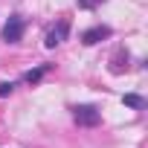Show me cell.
<instances>
[{"mask_svg": "<svg viewBox=\"0 0 148 148\" xmlns=\"http://www.w3.org/2000/svg\"><path fill=\"white\" fill-rule=\"evenodd\" d=\"M52 70V64H41V67H35V70H29V73H23V82H29V84H38L47 73Z\"/></svg>", "mask_w": 148, "mask_h": 148, "instance_id": "cell-6", "label": "cell"}, {"mask_svg": "<svg viewBox=\"0 0 148 148\" xmlns=\"http://www.w3.org/2000/svg\"><path fill=\"white\" fill-rule=\"evenodd\" d=\"M23 29H26V23H23V18L21 15H9V21L3 23V41L6 44H18L21 38H23Z\"/></svg>", "mask_w": 148, "mask_h": 148, "instance_id": "cell-2", "label": "cell"}, {"mask_svg": "<svg viewBox=\"0 0 148 148\" xmlns=\"http://www.w3.org/2000/svg\"><path fill=\"white\" fill-rule=\"evenodd\" d=\"M128 61H131L128 49H116V55L110 58V73H113V76H122V73L128 70Z\"/></svg>", "mask_w": 148, "mask_h": 148, "instance_id": "cell-5", "label": "cell"}, {"mask_svg": "<svg viewBox=\"0 0 148 148\" xmlns=\"http://www.w3.org/2000/svg\"><path fill=\"white\" fill-rule=\"evenodd\" d=\"M12 90H15V84H12V82H0V99L12 96Z\"/></svg>", "mask_w": 148, "mask_h": 148, "instance_id": "cell-8", "label": "cell"}, {"mask_svg": "<svg viewBox=\"0 0 148 148\" xmlns=\"http://www.w3.org/2000/svg\"><path fill=\"white\" fill-rule=\"evenodd\" d=\"M102 3H105V0H79V9H96Z\"/></svg>", "mask_w": 148, "mask_h": 148, "instance_id": "cell-9", "label": "cell"}, {"mask_svg": "<svg viewBox=\"0 0 148 148\" xmlns=\"http://www.w3.org/2000/svg\"><path fill=\"white\" fill-rule=\"evenodd\" d=\"M73 119H76V125H82V128H96L102 122V113H99L96 105H76L73 108Z\"/></svg>", "mask_w": 148, "mask_h": 148, "instance_id": "cell-1", "label": "cell"}, {"mask_svg": "<svg viewBox=\"0 0 148 148\" xmlns=\"http://www.w3.org/2000/svg\"><path fill=\"white\" fill-rule=\"evenodd\" d=\"M67 35H70V21H58L55 26H49V32H47V38H44V47H47V49H55L58 44L67 41Z\"/></svg>", "mask_w": 148, "mask_h": 148, "instance_id": "cell-3", "label": "cell"}, {"mask_svg": "<svg viewBox=\"0 0 148 148\" xmlns=\"http://www.w3.org/2000/svg\"><path fill=\"white\" fill-rule=\"evenodd\" d=\"M122 102H125L128 108H134V110H145V99H142V96H136V93H125V96H122Z\"/></svg>", "mask_w": 148, "mask_h": 148, "instance_id": "cell-7", "label": "cell"}, {"mask_svg": "<svg viewBox=\"0 0 148 148\" xmlns=\"http://www.w3.org/2000/svg\"><path fill=\"white\" fill-rule=\"evenodd\" d=\"M110 35H113V29H110L108 23H96V26L84 29V35H82V44H84V47H96V44L108 41Z\"/></svg>", "mask_w": 148, "mask_h": 148, "instance_id": "cell-4", "label": "cell"}]
</instances>
